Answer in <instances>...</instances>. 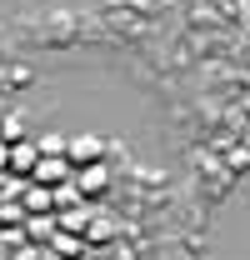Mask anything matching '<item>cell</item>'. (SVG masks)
I'll list each match as a JSON object with an SVG mask.
<instances>
[{"mask_svg":"<svg viewBox=\"0 0 250 260\" xmlns=\"http://www.w3.org/2000/svg\"><path fill=\"white\" fill-rule=\"evenodd\" d=\"M110 185V165H85V170H75V190L80 195H100Z\"/></svg>","mask_w":250,"mask_h":260,"instance_id":"obj_3","label":"cell"},{"mask_svg":"<svg viewBox=\"0 0 250 260\" xmlns=\"http://www.w3.org/2000/svg\"><path fill=\"white\" fill-rule=\"evenodd\" d=\"M45 260H65V255H55V250H50V255H45Z\"/></svg>","mask_w":250,"mask_h":260,"instance_id":"obj_9","label":"cell"},{"mask_svg":"<svg viewBox=\"0 0 250 260\" xmlns=\"http://www.w3.org/2000/svg\"><path fill=\"white\" fill-rule=\"evenodd\" d=\"M10 155H15V140H0V165H10Z\"/></svg>","mask_w":250,"mask_h":260,"instance_id":"obj_8","label":"cell"},{"mask_svg":"<svg viewBox=\"0 0 250 260\" xmlns=\"http://www.w3.org/2000/svg\"><path fill=\"white\" fill-rule=\"evenodd\" d=\"M65 175H70V160H65V155H45V160L35 165V185H45V190H60V180Z\"/></svg>","mask_w":250,"mask_h":260,"instance_id":"obj_1","label":"cell"},{"mask_svg":"<svg viewBox=\"0 0 250 260\" xmlns=\"http://www.w3.org/2000/svg\"><path fill=\"white\" fill-rule=\"evenodd\" d=\"M25 210H55V190H45V185H25Z\"/></svg>","mask_w":250,"mask_h":260,"instance_id":"obj_5","label":"cell"},{"mask_svg":"<svg viewBox=\"0 0 250 260\" xmlns=\"http://www.w3.org/2000/svg\"><path fill=\"white\" fill-rule=\"evenodd\" d=\"M90 220H95L90 210H65V215H60V230H85Z\"/></svg>","mask_w":250,"mask_h":260,"instance_id":"obj_6","label":"cell"},{"mask_svg":"<svg viewBox=\"0 0 250 260\" xmlns=\"http://www.w3.org/2000/svg\"><path fill=\"white\" fill-rule=\"evenodd\" d=\"M45 160V155H40V145H35V140H15V155H10V170H20V175H25V180H30L35 175V165Z\"/></svg>","mask_w":250,"mask_h":260,"instance_id":"obj_4","label":"cell"},{"mask_svg":"<svg viewBox=\"0 0 250 260\" xmlns=\"http://www.w3.org/2000/svg\"><path fill=\"white\" fill-rule=\"evenodd\" d=\"M100 150H105V145H100L95 135H80V140H70V145H65V160L85 170V165H100Z\"/></svg>","mask_w":250,"mask_h":260,"instance_id":"obj_2","label":"cell"},{"mask_svg":"<svg viewBox=\"0 0 250 260\" xmlns=\"http://www.w3.org/2000/svg\"><path fill=\"white\" fill-rule=\"evenodd\" d=\"M55 250H60V255H75V250H80V240H75V235H60V230H55Z\"/></svg>","mask_w":250,"mask_h":260,"instance_id":"obj_7","label":"cell"}]
</instances>
